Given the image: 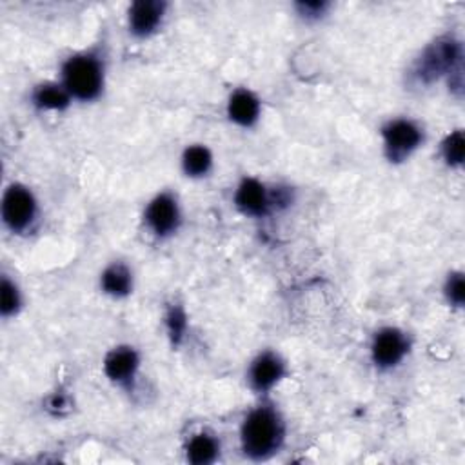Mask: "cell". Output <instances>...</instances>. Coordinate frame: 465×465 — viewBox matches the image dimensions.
Listing matches in <instances>:
<instances>
[{"instance_id": "9a60e30c", "label": "cell", "mask_w": 465, "mask_h": 465, "mask_svg": "<svg viewBox=\"0 0 465 465\" xmlns=\"http://www.w3.org/2000/svg\"><path fill=\"white\" fill-rule=\"evenodd\" d=\"M71 95L68 93V89L64 86L48 82L39 86L33 91V104L39 109H51V111H62L69 105Z\"/></svg>"}, {"instance_id": "5b68a950", "label": "cell", "mask_w": 465, "mask_h": 465, "mask_svg": "<svg viewBox=\"0 0 465 465\" xmlns=\"http://www.w3.org/2000/svg\"><path fill=\"white\" fill-rule=\"evenodd\" d=\"M35 216L37 200L33 193L21 184L10 186L3 198V220L6 227L14 232H23L33 223Z\"/></svg>"}, {"instance_id": "5bb4252c", "label": "cell", "mask_w": 465, "mask_h": 465, "mask_svg": "<svg viewBox=\"0 0 465 465\" xmlns=\"http://www.w3.org/2000/svg\"><path fill=\"white\" fill-rule=\"evenodd\" d=\"M186 451H187V460L193 465H207L218 458L220 443L213 434L198 433L189 440Z\"/></svg>"}, {"instance_id": "6da1fadb", "label": "cell", "mask_w": 465, "mask_h": 465, "mask_svg": "<svg viewBox=\"0 0 465 465\" xmlns=\"http://www.w3.org/2000/svg\"><path fill=\"white\" fill-rule=\"evenodd\" d=\"M286 427L277 413L269 406H260L253 409L241 429L242 451L251 460H266L278 452L284 443Z\"/></svg>"}, {"instance_id": "4fadbf2b", "label": "cell", "mask_w": 465, "mask_h": 465, "mask_svg": "<svg viewBox=\"0 0 465 465\" xmlns=\"http://www.w3.org/2000/svg\"><path fill=\"white\" fill-rule=\"evenodd\" d=\"M100 286L104 293L114 298H123V296H128L133 289V275L128 266L114 262L102 273Z\"/></svg>"}, {"instance_id": "ba28073f", "label": "cell", "mask_w": 465, "mask_h": 465, "mask_svg": "<svg viewBox=\"0 0 465 465\" xmlns=\"http://www.w3.org/2000/svg\"><path fill=\"white\" fill-rule=\"evenodd\" d=\"M139 366L141 359L135 349L130 345H121L107 353L104 360V373L114 384L130 386L139 371Z\"/></svg>"}, {"instance_id": "44dd1931", "label": "cell", "mask_w": 465, "mask_h": 465, "mask_svg": "<svg viewBox=\"0 0 465 465\" xmlns=\"http://www.w3.org/2000/svg\"><path fill=\"white\" fill-rule=\"evenodd\" d=\"M300 15L307 17V19H318L324 15V12L327 10L325 3H300L296 5Z\"/></svg>"}, {"instance_id": "7a4b0ae2", "label": "cell", "mask_w": 465, "mask_h": 465, "mask_svg": "<svg viewBox=\"0 0 465 465\" xmlns=\"http://www.w3.org/2000/svg\"><path fill=\"white\" fill-rule=\"evenodd\" d=\"M62 86L82 102L95 100L104 87V66L91 53L73 55L62 68Z\"/></svg>"}, {"instance_id": "30bf717a", "label": "cell", "mask_w": 465, "mask_h": 465, "mask_svg": "<svg viewBox=\"0 0 465 465\" xmlns=\"http://www.w3.org/2000/svg\"><path fill=\"white\" fill-rule=\"evenodd\" d=\"M166 5L159 0H139L130 8V30L137 37H150L162 23Z\"/></svg>"}, {"instance_id": "9c48e42d", "label": "cell", "mask_w": 465, "mask_h": 465, "mask_svg": "<svg viewBox=\"0 0 465 465\" xmlns=\"http://www.w3.org/2000/svg\"><path fill=\"white\" fill-rule=\"evenodd\" d=\"M284 360L277 353L266 351L253 360L250 368V384L257 393H268L284 378Z\"/></svg>"}, {"instance_id": "ac0fdd59", "label": "cell", "mask_w": 465, "mask_h": 465, "mask_svg": "<svg viewBox=\"0 0 465 465\" xmlns=\"http://www.w3.org/2000/svg\"><path fill=\"white\" fill-rule=\"evenodd\" d=\"M21 293L17 289V286L5 277L3 278V291H0V313H3L5 318L17 315V311L21 309Z\"/></svg>"}, {"instance_id": "ffe728a7", "label": "cell", "mask_w": 465, "mask_h": 465, "mask_svg": "<svg viewBox=\"0 0 465 465\" xmlns=\"http://www.w3.org/2000/svg\"><path fill=\"white\" fill-rule=\"evenodd\" d=\"M166 324H168V331H169V336L173 338V342H180L182 336H184V331H186V315L180 307H171L169 313H168V318H166Z\"/></svg>"}, {"instance_id": "d6986e66", "label": "cell", "mask_w": 465, "mask_h": 465, "mask_svg": "<svg viewBox=\"0 0 465 465\" xmlns=\"http://www.w3.org/2000/svg\"><path fill=\"white\" fill-rule=\"evenodd\" d=\"M445 296L447 300L456 305V307H461L463 305V300H465V284H463V275L461 273H452L449 275L447 278V284H445Z\"/></svg>"}, {"instance_id": "8992f818", "label": "cell", "mask_w": 465, "mask_h": 465, "mask_svg": "<svg viewBox=\"0 0 465 465\" xmlns=\"http://www.w3.org/2000/svg\"><path fill=\"white\" fill-rule=\"evenodd\" d=\"M409 353V340L397 327H386L378 331L371 343V357L377 368L393 369Z\"/></svg>"}, {"instance_id": "3957f363", "label": "cell", "mask_w": 465, "mask_h": 465, "mask_svg": "<svg viewBox=\"0 0 465 465\" xmlns=\"http://www.w3.org/2000/svg\"><path fill=\"white\" fill-rule=\"evenodd\" d=\"M461 68V46L452 37H442L433 42L418 59L415 77L422 84H431L443 75H452Z\"/></svg>"}, {"instance_id": "2e32d148", "label": "cell", "mask_w": 465, "mask_h": 465, "mask_svg": "<svg viewBox=\"0 0 465 465\" xmlns=\"http://www.w3.org/2000/svg\"><path fill=\"white\" fill-rule=\"evenodd\" d=\"M213 166V155L205 146H189L182 155V168L187 177L198 178L205 177L211 171Z\"/></svg>"}, {"instance_id": "7402d4cb", "label": "cell", "mask_w": 465, "mask_h": 465, "mask_svg": "<svg viewBox=\"0 0 465 465\" xmlns=\"http://www.w3.org/2000/svg\"><path fill=\"white\" fill-rule=\"evenodd\" d=\"M66 407H69V400L64 397V395H53L50 397L48 400V409L50 411H55V413H62Z\"/></svg>"}, {"instance_id": "8fae6325", "label": "cell", "mask_w": 465, "mask_h": 465, "mask_svg": "<svg viewBox=\"0 0 465 465\" xmlns=\"http://www.w3.org/2000/svg\"><path fill=\"white\" fill-rule=\"evenodd\" d=\"M237 207L250 216H262L271 207L269 193L257 178H244L235 195Z\"/></svg>"}, {"instance_id": "277c9868", "label": "cell", "mask_w": 465, "mask_h": 465, "mask_svg": "<svg viewBox=\"0 0 465 465\" xmlns=\"http://www.w3.org/2000/svg\"><path fill=\"white\" fill-rule=\"evenodd\" d=\"M382 137H384L386 157L391 162L407 160L420 148L424 141L422 130L415 123L406 119L388 123L382 130Z\"/></svg>"}, {"instance_id": "52a82bcc", "label": "cell", "mask_w": 465, "mask_h": 465, "mask_svg": "<svg viewBox=\"0 0 465 465\" xmlns=\"http://www.w3.org/2000/svg\"><path fill=\"white\" fill-rule=\"evenodd\" d=\"M146 223L157 237L173 235L180 223V209L177 198L169 193L155 196L146 209Z\"/></svg>"}, {"instance_id": "7c38bea8", "label": "cell", "mask_w": 465, "mask_h": 465, "mask_svg": "<svg viewBox=\"0 0 465 465\" xmlns=\"http://www.w3.org/2000/svg\"><path fill=\"white\" fill-rule=\"evenodd\" d=\"M227 114L235 124L242 128H251L260 116V100L251 91L239 89L229 96Z\"/></svg>"}, {"instance_id": "e0dca14e", "label": "cell", "mask_w": 465, "mask_h": 465, "mask_svg": "<svg viewBox=\"0 0 465 465\" xmlns=\"http://www.w3.org/2000/svg\"><path fill=\"white\" fill-rule=\"evenodd\" d=\"M442 155H443V160L451 168H460L463 164V159H465V139H463L461 132H454V133H451L443 141Z\"/></svg>"}]
</instances>
